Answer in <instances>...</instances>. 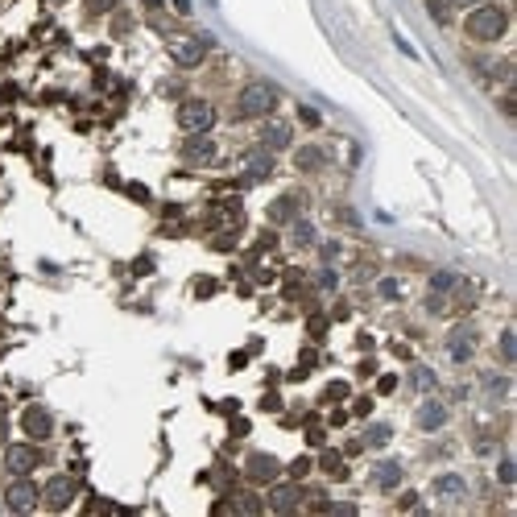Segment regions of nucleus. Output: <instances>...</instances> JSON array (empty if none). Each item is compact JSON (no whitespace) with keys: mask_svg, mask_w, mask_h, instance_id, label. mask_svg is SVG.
Segmentation results:
<instances>
[{"mask_svg":"<svg viewBox=\"0 0 517 517\" xmlns=\"http://www.w3.org/2000/svg\"><path fill=\"white\" fill-rule=\"evenodd\" d=\"M472 42H501L505 33H509V13L505 9H496V4H476L468 13V21H464Z\"/></svg>","mask_w":517,"mask_h":517,"instance_id":"f257e3e1","label":"nucleus"},{"mask_svg":"<svg viewBox=\"0 0 517 517\" xmlns=\"http://www.w3.org/2000/svg\"><path fill=\"white\" fill-rule=\"evenodd\" d=\"M278 104H282V92L273 87V83H265V79H257V83H249L244 92H240V99H236V112L244 120H265L278 112Z\"/></svg>","mask_w":517,"mask_h":517,"instance_id":"f03ea898","label":"nucleus"},{"mask_svg":"<svg viewBox=\"0 0 517 517\" xmlns=\"http://www.w3.org/2000/svg\"><path fill=\"white\" fill-rule=\"evenodd\" d=\"M178 129L183 133H212L215 129V104L212 99H183L178 104Z\"/></svg>","mask_w":517,"mask_h":517,"instance_id":"7ed1b4c3","label":"nucleus"},{"mask_svg":"<svg viewBox=\"0 0 517 517\" xmlns=\"http://www.w3.org/2000/svg\"><path fill=\"white\" fill-rule=\"evenodd\" d=\"M480 348V327L476 323H455V327L447 331V356H451V364H468L472 356Z\"/></svg>","mask_w":517,"mask_h":517,"instance_id":"20e7f679","label":"nucleus"},{"mask_svg":"<svg viewBox=\"0 0 517 517\" xmlns=\"http://www.w3.org/2000/svg\"><path fill=\"white\" fill-rule=\"evenodd\" d=\"M38 505H42V489H38L29 476H13V484L4 489V509L29 513V509H38Z\"/></svg>","mask_w":517,"mask_h":517,"instance_id":"39448f33","label":"nucleus"},{"mask_svg":"<svg viewBox=\"0 0 517 517\" xmlns=\"http://www.w3.org/2000/svg\"><path fill=\"white\" fill-rule=\"evenodd\" d=\"M278 476H282V459L269 455V451H253V455L244 459V480H249V484H273Z\"/></svg>","mask_w":517,"mask_h":517,"instance_id":"423d86ee","label":"nucleus"},{"mask_svg":"<svg viewBox=\"0 0 517 517\" xmlns=\"http://www.w3.org/2000/svg\"><path fill=\"white\" fill-rule=\"evenodd\" d=\"M42 464V451L33 443H9V451H4V468H9V476H29V472Z\"/></svg>","mask_w":517,"mask_h":517,"instance_id":"0eeeda50","label":"nucleus"},{"mask_svg":"<svg viewBox=\"0 0 517 517\" xmlns=\"http://www.w3.org/2000/svg\"><path fill=\"white\" fill-rule=\"evenodd\" d=\"M75 493H79V484H75L71 476H54V480H46V489H42V505L54 509V513H62V509H71Z\"/></svg>","mask_w":517,"mask_h":517,"instance_id":"6e6552de","label":"nucleus"},{"mask_svg":"<svg viewBox=\"0 0 517 517\" xmlns=\"http://www.w3.org/2000/svg\"><path fill=\"white\" fill-rule=\"evenodd\" d=\"M207 50H212V38H183V42H174V46H170V54H174V62H178V67L195 71V67L207 58Z\"/></svg>","mask_w":517,"mask_h":517,"instance_id":"1a4fd4ad","label":"nucleus"},{"mask_svg":"<svg viewBox=\"0 0 517 517\" xmlns=\"http://www.w3.org/2000/svg\"><path fill=\"white\" fill-rule=\"evenodd\" d=\"M21 430L29 435V439H50L54 435V414H50L46 406H25L21 410Z\"/></svg>","mask_w":517,"mask_h":517,"instance_id":"9d476101","label":"nucleus"},{"mask_svg":"<svg viewBox=\"0 0 517 517\" xmlns=\"http://www.w3.org/2000/svg\"><path fill=\"white\" fill-rule=\"evenodd\" d=\"M215 141H212V133H190L187 141H183V162L187 165H207L215 162Z\"/></svg>","mask_w":517,"mask_h":517,"instance_id":"9b49d317","label":"nucleus"},{"mask_svg":"<svg viewBox=\"0 0 517 517\" xmlns=\"http://www.w3.org/2000/svg\"><path fill=\"white\" fill-rule=\"evenodd\" d=\"M290 141H294L290 120H265V124H261V149L282 153V149H290Z\"/></svg>","mask_w":517,"mask_h":517,"instance_id":"f8f14e48","label":"nucleus"},{"mask_svg":"<svg viewBox=\"0 0 517 517\" xmlns=\"http://www.w3.org/2000/svg\"><path fill=\"white\" fill-rule=\"evenodd\" d=\"M447 418H451V410H447L439 398H426L423 406H418V414H414V423H418V430H426V435H435V430H443Z\"/></svg>","mask_w":517,"mask_h":517,"instance_id":"ddd939ff","label":"nucleus"},{"mask_svg":"<svg viewBox=\"0 0 517 517\" xmlns=\"http://www.w3.org/2000/svg\"><path fill=\"white\" fill-rule=\"evenodd\" d=\"M269 174H273V153H269V149L249 153V162H244V183H265Z\"/></svg>","mask_w":517,"mask_h":517,"instance_id":"4468645a","label":"nucleus"},{"mask_svg":"<svg viewBox=\"0 0 517 517\" xmlns=\"http://www.w3.org/2000/svg\"><path fill=\"white\" fill-rule=\"evenodd\" d=\"M298 501H303V489H298V484H278V480H273V493H269V509L285 513V509H298Z\"/></svg>","mask_w":517,"mask_h":517,"instance_id":"2eb2a0df","label":"nucleus"},{"mask_svg":"<svg viewBox=\"0 0 517 517\" xmlns=\"http://www.w3.org/2000/svg\"><path fill=\"white\" fill-rule=\"evenodd\" d=\"M373 484L381 489V493H393V489L401 484V464L398 459H381V464L373 468Z\"/></svg>","mask_w":517,"mask_h":517,"instance_id":"dca6fc26","label":"nucleus"},{"mask_svg":"<svg viewBox=\"0 0 517 517\" xmlns=\"http://www.w3.org/2000/svg\"><path fill=\"white\" fill-rule=\"evenodd\" d=\"M298 219V195H282L269 203V224H294Z\"/></svg>","mask_w":517,"mask_h":517,"instance_id":"f3484780","label":"nucleus"},{"mask_svg":"<svg viewBox=\"0 0 517 517\" xmlns=\"http://www.w3.org/2000/svg\"><path fill=\"white\" fill-rule=\"evenodd\" d=\"M294 165H298L303 174H315V170H323V165H327V153H323L319 145H303V149L294 153Z\"/></svg>","mask_w":517,"mask_h":517,"instance_id":"a211bd4d","label":"nucleus"},{"mask_svg":"<svg viewBox=\"0 0 517 517\" xmlns=\"http://www.w3.org/2000/svg\"><path fill=\"white\" fill-rule=\"evenodd\" d=\"M464 493H468V489H464V480H459L455 472H447V476L435 480V496H443V501H459Z\"/></svg>","mask_w":517,"mask_h":517,"instance_id":"6ab92c4d","label":"nucleus"},{"mask_svg":"<svg viewBox=\"0 0 517 517\" xmlns=\"http://www.w3.org/2000/svg\"><path fill=\"white\" fill-rule=\"evenodd\" d=\"M290 240H294V249H310V244L319 240V232H315V224H310V219H294Z\"/></svg>","mask_w":517,"mask_h":517,"instance_id":"aec40b11","label":"nucleus"},{"mask_svg":"<svg viewBox=\"0 0 517 517\" xmlns=\"http://www.w3.org/2000/svg\"><path fill=\"white\" fill-rule=\"evenodd\" d=\"M389 439H393V430H389L385 423H373L369 430H364V439H360V447H373V451H381V447L389 443Z\"/></svg>","mask_w":517,"mask_h":517,"instance_id":"412c9836","label":"nucleus"},{"mask_svg":"<svg viewBox=\"0 0 517 517\" xmlns=\"http://www.w3.org/2000/svg\"><path fill=\"white\" fill-rule=\"evenodd\" d=\"M319 468L327 472V476H335V480H339V476H348V464H344V455H339V451H323V455H319Z\"/></svg>","mask_w":517,"mask_h":517,"instance_id":"4be33fe9","label":"nucleus"},{"mask_svg":"<svg viewBox=\"0 0 517 517\" xmlns=\"http://www.w3.org/2000/svg\"><path fill=\"white\" fill-rule=\"evenodd\" d=\"M430 290H435V294H455V290H459V273H451V269H439V273L430 278Z\"/></svg>","mask_w":517,"mask_h":517,"instance_id":"5701e85b","label":"nucleus"},{"mask_svg":"<svg viewBox=\"0 0 517 517\" xmlns=\"http://www.w3.org/2000/svg\"><path fill=\"white\" fill-rule=\"evenodd\" d=\"M496 352H501V360H505V364H513V360H517V335H513V327L501 331V344H496Z\"/></svg>","mask_w":517,"mask_h":517,"instance_id":"b1692460","label":"nucleus"},{"mask_svg":"<svg viewBox=\"0 0 517 517\" xmlns=\"http://www.w3.org/2000/svg\"><path fill=\"white\" fill-rule=\"evenodd\" d=\"M410 385H414L418 393H430V389H435V373H430L426 364H418V369H410Z\"/></svg>","mask_w":517,"mask_h":517,"instance_id":"393cba45","label":"nucleus"},{"mask_svg":"<svg viewBox=\"0 0 517 517\" xmlns=\"http://www.w3.org/2000/svg\"><path fill=\"white\" fill-rule=\"evenodd\" d=\"M484 393L493 401H505L509 398V376H489V381H484Z\"/></svg>","mask_w":517,"mask_h":517,"instance_id":"a878e982","label":"nucleus"},{"mask_svg":"<svg viewBox=\"0 0 517 517\" xmlns=\"http://www.w3.org/2000/svg\"><path fill=\"white\" fill-rule=\"evenodd\" d=\"M426 9H430V17L439 25L451 21V9H455V0H426Z\"/></svg>","mask_w":517,"mask_h":517,"instance_id":"bb28decb","label":"nucleus"},{"mask_svg":"<svg viewBox=\"0 0 517 517\" xmlns=\"http://www.w3.org/2000/svg\"><path fill=\"white\" fill-rule=\"evenodd\" d=\"M232 509H240V513H261L265 505H261V501H257L253 493H240V496L232 501Z\"/></svg>","mask_w":517,"mask_h":517,"instance_id":"cd10ccee","label":"nucleus"},{"mask_svg":"<svg viewBox=\"0 0 517 517\" xmlns=\"http://www.w3.org/2000/svg\"><path fill=\"white\" fill-rule=\"evenodd\" d=\"M83 9H87L92 17H104V13H112V9H116V0H83Z\"/></svg>","mask_w":517,"mask_h":517,"instance_id":"c85d7f7f","label":"nucleus"},{"mask_svg":"<svg viewBox=\"0 0 517 517\" xmlns=\"http://www.w3.org/2000/svg\"><path fill=\"white\" fill-rule=\"evenodd\" d=\"M496 480H501V484H513V480H517L513 459H501V468H496Z\"/></svg>","mask_w":517,"mask_h":517,"instance_id":"c756f323","label":"nucleus"},{"mask_svg":"<svg viewBox=\"0 0 517 517\" xmlns=\"http://www.w3.org/2000/svg\"><path fill=\"white\" fill-rule=\"evenodd\" d=\"M298 120H303L306 129H315V124H323V116H319L315 108H298Z\"/></svg>","mask_w":517,"mask_h":517,"instance_id":"7c9ffc66","label":"nucleus"},{"mask_svg":"<svg viewBox=\"0 0 517 517\" xmlns=\"http://www.w3.org/2000/svg\"><path fill=\"white\" fill-rule=\"evenodd\" d=\"M306 472H310V459H306V455H298V459L290 464V476H294V480H303Z\"/></svg>","mask_w":517,"mask_h":517,"instance_id":"2f4dec72","label":"nucleus"},{"mask_svg":"<svg viewBox=\"0 0 517 517\" xmlns=\"http://www.w3.org/2000/svg\"><path fill=\"white\" fill-rule=\"evenodd\" d=\"M327 398H331V401L348 398V381H331V385H327Z\"/></svg>","mask_w":517,"mask_h":517,"instance_id":"473e14b6","label":"nucleus"},{"mask_svg":"<svg viewBox=\"0 0 517 517\" xmlns=\"http://www.w3.org/2000/svg\"><path fill=\"white\" fill-rule=\"evenodd\" d=\"M393 389H398V376H381V381H376V393H393Z\"/></svg>","mask_w":517,"mask_h":517,"instance_id":"72a5a7b5","label":"nucleus"},{"mask_svg":"<svg viewBox=\"0 0 517 517\" xmlns=\"http://www.w3.org/2000/svg\"><path fill=\"white\" fill-rule=\"evenodd\" d=\"M319 290H335V269H323L319 273Z\"/></svg>","mask_w":517,"mask_h":517,"instance_id":"f704fd0d","label":"nucleus"},{"mask_svg":"<svg viewBox=\"0 0 517 517\" xmlns=\"http://www.w3.org/2000/svg\"><path fill=\"white\" fill-rule=\"evenodd\" d=\"M381 298H398V282H393V278L381 282Z\"/></svg>","mask_w":517,"mask_h":517,"instance_id":"c9c22d12","label":"nucleus"},{"mask_svg":"<svg viewBox=\"0 0 517 517\" xmlns=\"http://www.w3.org/2000/svg\"><path fill=\"white\" fill-rule=\"evenodd\" d=\"M331 513H339V517H352L356 513V505H344V501H335V505H327Z\"/></svg>","mask_w":517,"mask_h":517,"instance_id":"e433bc0d","label":"nucleus"},{"mask_svg":"<svg viewBox=\"0 0 517 517\" xmlns=\"http://www.w3.org/2000/svg\"><path fill=\"white\" fill-rule=\"evenodd\" d=\"M339 257V244H335V240H331V244H323V261H335Z\"/></svg>","mask_w":517,"mask_h":517,"instance_id":"4c0bfd02","label":"nucleus"},{"mask_svg":"<svg viewBox=\"0 0 517 517\" xmlns=\"http://www.w3.org/2000/svg\"><path fill=\"white\" fill-rule=\"evenodd\" d=\"M129 29H133V21H129V17H116V25H112V33H129Z\"/></svg>","mask_w":517,"mask_h":517,"instance_id":"58836bf2","label":"nucleus"},{"mask_svg":"<svg viewBox=\"0 0 517 517\" xmlns=\"http://www.w3.org/2000/svg\"><path fill=\"white\" fill-rule=\"evenodd\" d=\"M369 410H373V398H360V401H356V414H360V418H364Z\"/></svg>","mask_w":517,"mask_h":517,"instance_id":"ea45409f","label":"nucleus"},{"mask_svg":"<svg viewBox=\"0 0 517 517\" xmlns=\"http://www.w3.org/2000/svg\"><path fill=\"white\" fill-rule=\"evenodd\" d=\"M170 4H174L178 13H190V0H170Z\"/></svg>","mask_w":517,"mask_h":517,"instance_id":"a19ab883","label":"nucleus"},{"mask_svg":"<svg viewBox=\"0 0 517 517\" xmlns=\"http://www.w3.org/2000/svg\"><path fill=\"white\" fill-rule=\"evenodd\" d=\"M145 9H149V13H158V9H162V0H145Z\"/></svg>","mask_w":517,"mask_h":517,"instance_id":"79ce46f5","label":"nucleus"},{"mask_svg":"<svg viewBox=\"0 0 517 517\" xmlns=\"http://www.w3.org/2000/svg\"><path fill=\"white\" fill-rule=\"evenodd\" d=\"M4 435H9V423H4V418H0V439H4Z\"/></svg>","mask_w":517,"mask_h":517,"instance_id":"37998d69","label":"nucleus"},{"mask_svg":"<svg viewBox=\"0 0 517 517\" xmlns=\"http://www.w3.org/2000/svg\"><path fill=\"white\" fill-rule=\"evenodd\" d=\"M54 4H62V0H54Z\"/></svg>","mask_w":517,"mask_h":517,"instance_id":"c03bdc74","label":"nucleus"}]
</instances>
